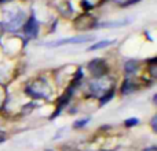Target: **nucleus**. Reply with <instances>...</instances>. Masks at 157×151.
<instances>
[{"instance_id":"nucleus-1","label":"nucleus","mask_w":157,"mask_h":151,"mask_svg":"<svg viewBox=\"0 0 157 151\" xmlns=\"http://www.w3.org/2000/svg\"><path fill=\"white\" fill-rule=\"evenodd\" d=\"M25 18L26 14L24 10H21L19 7L11 8V10H6L4 11V22H3V28H6L7 30H17L18 28H21L25 24Z\"/></svg>"},{"instance_id":"nucleus-2","label":"nucleus","mask_w":157,"mask_h":151,"mask_svg":"<svg viewBox=\"0 0 157 151\" xmlns=\"http://www.w3.org/2000/svg\"><path fill=\"white\" fill-rule=\"evenodd\" d=\"M26 94L36 99H50L52 95V89L50 88L48 83L44 78H37L36 81L28 84L25 88Z\"/></svg>"},{"instance_id":"nucleus-3","label":"nucleus","mask_w":157,"mask_h":151,"mask_svg":"<svg viewBox=\"0 0 157 151\" xmlns=\"http://www.w3.org/2000/svg\"><path fill=\"white\" fill-rule=\"evenodd\" d=\"M113 88H114L113 87V80H112L110 77H108V76L98 77V78H95L94 81H91V83L88 84L90 92H91V95L92 96H95V98L103 96L106 92H109L110 89H113Z\"/></svg>"},{"instance_id":"nucleus-4","label":"nucleus","mask_w":157,"mask_h":151,"mask_svg":"<svg viewBox=\"0 0 157 151\" xmlns=\"http://www.w3.org/2000/svg\"><path fill=\"white\" fill-rule=\"evenodd\" d=\"M94 40L92 36H76V37H71V39H61V40H55L51 41V43H46L44 46L46 47H59V46H66V44H83L87 43V41Z\"/></svg>"},{"instance_id":"nucleus-5","label":"nucleus","mask_w":157,"mask_h":151,"mask_svg":"<svg viewBox=\"0 0 157 151\" xmlns=\"http://www.w3.org/2000/svg\"><path fill=\"white\" fill-rule=\"evenodd\" d=\"M88 69L95 77H103V76H108V72H109V68L106 65L105 61L102 59H94L88 63Z\"/></svg>"},{"instance_id":"nucleus-6","label":"nucleus","mask_w":157,"mask_h":151,"mask_svg":"<svg viewBox=\"0 0 157 151\" xmlns=\"http://www.w3.org/2000/svg\"><path fill=\"white\" fill-rule=\"evenodd\" d=\"M22 26H24V33L29 39L37 37V35H39V22H37V19H36L35 15H30Z\"/></svg>"},{"instance_id":"nucleus-7","label":"nucleus","mask_w":157,"mask_h":151,"mask_svg":"<svg viewBox=\"0 0 157 151\" xmlns=\"http://www.w3.org/2000/svg\"><path fill=\"white\" fill-rule=\"evenodd\" d=\"M75 88H76V85L71 84V87H69V88L66 89V92L62 95V96L59 98V100H58V105H57V110H55V113L52 114L51 118H55V117H57L58 114H59L61 111H62V109L65 107V106L69 103V100H71L72 95H73V92H75Z\"/></svg>"},{"instance_id":"nucleus-8","label":"nucleus","mask_w":157,"mask_h":151,"mask_svg":"<svg viewBox=\"0 0 157 151\" xmlns=\"http://www.w3.org/2000/svg\"><path fill=\"white\" fill-rule=\"evenodd\" d=\"M75 28L78 30H87V29H92L95 28V19L92 17L88 15H83L78 19L75 21Z\"/></svg>"},{"instance_id":"nucleus-9","label":"nucleus","mask_w":157,"mask_h":151,"mask_svg":"<svg viewBox=\"0 0 157 151\" xmlns=\"http://www.w3.org/2000/svg\"><path fill=\"white\" fill-rule=\"evenodd\" d=\"M112 44H114V40H102V41L95 43L94 46L88 47V48H87V51H97V50L105 48V47H109V46H112Z\"/></svg>"},{"instance_id":"nucleus-10","label":"nucleus","mask_w":157,"mask_h":151,"mask_svg":"<svg viewBox=\"0 0 157 151\" xmlns=\"http://www.w3.org/2000/svg\"><path fill=\"white\" fill-rule=\"evenodd\" d=\"M132 91H135V85H134V83L130 80V78H127V80L123 83L121 94L123 95H128V94H131Z\"/></svg>"},{"instance_id":"nucleus-11","label":"nucleus","mask_w":157,"mask_h":151,"mask_svg":"<svg viewBox=\"0 0 157 151\" xmlns=\"http://www.w3.org/2000/svg\"><path fill=\"white\" fill-rule=\"evenodd\" d=\"M136 69H138V62H136V61H128V62H125L124 70H125V74L127 76H131L132 73H135Z\"/></svg>"},{"instance_id":"nucleus-12","label":"nucleus","mask_w":157,"mask_h":151,"mask_svg":"<svg viewBox=\"0 0 157 151\" xmlns=\"http://www.w3.org/2000/svg\"><path fill=\"white\" fill-rule=\"evenodd\" d=\"M113 96H114V88H113V89H110V91L106 92V94L103 95V96H101V98H99V106L106 105V103H108Z\"/></svg>"},{"instance_id":"nucleus-13","label":"nucleus","mask_w":157,"mask_h":151,"mask_svg":"<svg viewBox=\"0 0 157 151\" xmlns=\"http://www.w3.org/2000/svg\"><path fill=\"white\" fill-rule=\"evenodd\" d=\"M91 121V118H81V120H77V121H75V124H73V128L75 129H78V128H83V127H86L88 122Z\"/></svg>"},{"instance_id":"nucleus-14","label":"nucleus","mask_w":157,"mask_h":151,"mask_svg":"<svg viewBox=\"0 0 157 151\" xmlns=\"http://www.w3.org/2000/svg\"><path fill=\"white\" fill-rule=\"evenodd\" d=\"M138 122H139V120L134 117V118H128V120H125V121H124V125H125L127 128H131V127H134V125H136Z\"/></svg>"},{"instance_id":"nucleus-15","label":"nucleus","mask_w":157,"mask_h":151,"mask_svg":"<svg viewBox=\"0 0 157 151\" xmlns=\"http://www.w3.org/2000/svg\"><path fill=\"white\" fill-rule=\"evenodd\" d=\"M127 21H121V22H108V24H101L99 26H121V25H125Z\"/></svg>"},{"instance_id":"nucleus-16","label":"nucleus","mask_w":157,"mask_h":151,"mask_svg":"<svg viewBox=\"0 0 157 151\" xmlns=\"http://www.w3.org/2000/svg\"><path fill=\"white\" fill-rule=\"evenodd\" d=\"M3 102H4V95H3V88L0 87V107L3 106Z\"/></svg>"},{"instance_id":"nucleus-17","label":"nucleus","mask_w":157,"mask_h":151,"mask_svg":"<svg viewBox=\"0 0 157 151\" xmlns=\"http://www.w3.org/2000/svg\"><path fill=\"white\" fill-rule=\"evenodd\" d=\"M136 2H139V0H128V2H124V3H121V6L124 7V6H130V4H134V3H136Z\"/></svg>"},{"instance_id":"nucleus-18","label":"nucleus","mask_w":157,"mask_h":151,"mask_svg":"<svg viewBox=\"0 0 157 151\" xmlns=\"http://www.w3.org/2000/svg\"><path fill=\"white\" fill-rule=\"evenodd\" d=\"M156 121H157V117H153V120H152V127H153V131H156V129H157Z\"/></svg>"},{"instance_id":"nucleus-19","label":"nucleus","mask_w":157,"mask_h":151,"mask_svg":"<svg viewBox=\"0 0 157 151\" xmlns=\"http://www.w3.org/2000/svg\"><path fill=\"white\" fill-rule=\"evenodd\" d=\"M83 6H86V10H90V8H92V4H88V3L86 2V0H83Z\"/></svg>"},{"instance_id":"nucleus-20","label":"nucleus","mask_w":157,"mask_h":151,"mask_svg":"<svg viewBox=\"0 0 157 151\" xmlns=\"http://www.w3.org/2000/svg\"><path fill=\"white\" fill-rule=\"evenodd\" d=\"M144 151H157L156 147H150V149H145Z\"/></svg>"},{"instance_id":"nucleus-21","label":"nucleus","mask_w":157,"mask_h":151,"mask_svg":"<svg viewBox=\"0 0 157 151\" xmlns=\"http://www.w3.org/2000/svg\"><path fill=\"white\" fill-rule=\"evenodd\" d=\"M2 35H3V25L0 24V36H2Z\"/></svg>"},{"instance_id":"nucleus-22","label":"nucleus","mask_w":157,"mask_h":151,"mask_svg":"<svg viewBox=\"0 0 157 151\" xmlns=\"http://www.w3.org/2000/svg\"><path fill=\"white\" fill-rule=\"evenodd\" d=\"M46 151H52V150H46Z\"/></svg>"}]
</instances>
